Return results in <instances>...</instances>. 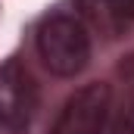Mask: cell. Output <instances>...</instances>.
<instances>
[{
	"label": "cell",
	"mask_w": 134,
	"mask_h": 134,
	"mask_svg": "<svg viewBox=\"0 0 134 134\" xmlns=\"http://www.w3.org/2000/svg\"><path fill=\"white\" fill-rule=\"evenodd\" d=\"M115 9L122 19H134V0H115Z\"/></svg>",
	"instance_id": "cell-6"
},
{
	"label": "cell",
	"mask_w": 134,
	"mask_h": 134,
	"mask_svg": "<svg viewBox=\"0 0 134 134\" xmlns=\"http://www.w3.org/2000/svg\"><path fill=\"white\" fill-rule=\"evenodd\" d=\"M78 9H81V16L91 19L100 31H106V34L119 31L122 16H119V9H115V0H78Z\"/></svg>",
	"instance_id": "cell-4"
},
{
	"label": "cell",
	"mask_w": 134,
	"mask_h": 134,
	"mask_svg": "<svg viewBox=\"0 0 134 134\" xmlns=\"http://www.w3.org/2000/svg\"><path fill=\"white\" fill-rule=\"evenodd\" d=\"M112 106L109 84H84L66 100L50 134H106V119Z\"/></svg>",
	"instance_id": "cell-3"
},
{
	"label": "cell",
	"mask_w": 134,
	"mask_h": 134,
	"mask_svg": "<svg viewBox=\"0 0 134 134\" xmlns=\"http://www.w3.org/2000/svg\"><path fill=\"white\" fill-rule=\"evenodd\" d=\"M37 53L44 66L59 78H72L91 59L87 28L75 16H50L37 28Z\"/></svg>",
	"instance_id": "cell-1"
},
{
	"label": "cell",
	"mask_w": 134,
	"mask_h": 134,
	"mask_svg": "<svg viewBox=\"0 0 134 134\" xmlns=\"http://www.w3.org/2000/svg\"><path fill=\"white\" fill-rule=\"evenodd\" d=\"M106 134H134V94H131V97H125L115 109L109 106Z\"/></svg>",
	"instance_id": "cell-5"
},
{
	"label": "cell",
	"mask_w": 134,
	"mask_h": 134,
	"mask_svg": "<svg viewBox=\"0 0 134 134\" xmlns=\"http://www.w3.org/2000/svg\"><path fill=\"white\" fill-rule=\"evenodd\" d=\"M37 112V84L19 59L0 66V125L9 131H25Z\"/></svg>",
	"instance_id": "cell-2"
}]
</instances>
